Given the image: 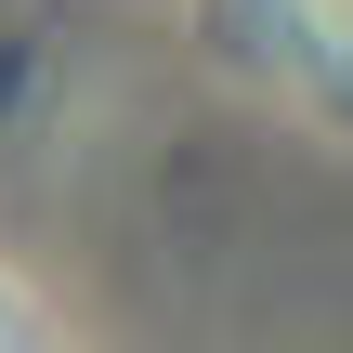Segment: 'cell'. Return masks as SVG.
Returning <instances> with one entry per match:
<instances>
[{"label": "cell", "mask_w": 353, "mask_h": 353, "mask_svg": "<svg viewBox=\"0 0 353 353\" xmlns=\"http://www.w3.org/2000/svg\"><path fill=\"white\" fill-rule=\"evenodd\" d=\"M0 353H65V327H52L26 288H0Z\"/></svg>", "instance_id": "obj_1"}]
</instances>
